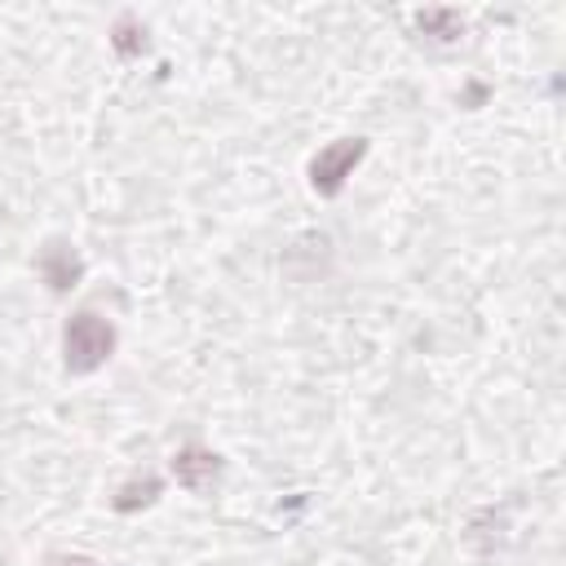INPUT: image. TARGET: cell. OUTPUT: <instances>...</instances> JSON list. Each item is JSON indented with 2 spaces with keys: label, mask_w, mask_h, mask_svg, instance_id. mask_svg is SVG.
Wrapping results in <instances>:
<instances>
[{
  "label": "cell",
  "mask_w": 566,
  "mask_h": 566,
  "mask_svg": "<svg viewBox=\"0 0 566 566\" xmlns=\"http://www.w3.org/2000/svg\"><path fill=\"white\" fill-rule=\"evenodd\" d=\"M482 97H486V88H482V84H473V88L464 93V106H469V111H478V106H482Z\"/></svg>",
  "instance_id": "obj_9"
},
{
  "label": "cell",
  "mask_w": 566,
  "mask_h": 566,
  "mask_svg": "<svg viewBox=\"0 0 566 566\" xmlns=\"http://www.w3.org/2000/svg\"><path fill=\"white\" fill-rule=\"evenodd\" d=\"M106 40H111V49H115V57H124V62H133V57H142V53L150 49V35H146V22H142L137 13H119V18L111 22V31H106Z\"/></svg>",
  "instance_id": "obj_6"
},
{
  "label": "cell",
  "mask_w": 566,
  "mask_h": 566,
  "mask_svg": "<svg viewBox=\"0 0 566 566\" xmlns=\"http://www.w3.org/2000/svg\"><path fill=\"white\" fill-rule=\"evenodd\" d=\"M115 345H119V332L97 310H75L62 323V367L71 376H93L97 367H106Z\"/></svg>",
  "instance_id": "obj_1"
},
{
  "label": "cell",
  "mask_w": 566,
  "mask_h": 566,
  "mask_svg": "<svg viewBox=\"0 0 566 566\" xmlns=\"http://www.w3.org/2000/svg\"><path fill=\"white\" fill-rule=\"evenodd\" d=\"M35 274H40V283L53 292V296H71L75 287H80V279H84V256H80V248L71 243V239H44L40 243V252H35Z\"/></svg>",
  "instance_id": "obj_3"
},
{
  "label": "cell",
  "mask_w": 566,
  "mask_h": 566,
  "mask_svg": "<svg viewBox=\"0 0 566 566\" xmlns=\"http://www.w3.org/2000/svg\"><path fill=\"white\" fill-rule=\"evenodd\" d=\"M168 473H172L177 486H186V491H195V495H208V491L221 482L226 460H221L212 447H203V442H186V447H177V451L168 455Z\"/></svg>",
  "instance_id": "obj_4"
},
{
  "label": "cell",
  "mask_w": 566,
  "mask_h": 566,
  "mask_svg": "<svg viewBox=\"0 0 566 566\" xmlns=\"http://www.w3.org/2000/svg\"><path fill=\"white\" fill-rule=\"evenodd\" d=\"M367 150H371V142L358 137V133L318 146V150L310 155V164H305V181H310V190H314L318 199H336V195L349 186L354 168L367 159Z\"/></svg>",
  "instance_id": "obj_2"
},
{
  "label": "cell",
  "mask_w": 566,
  "mask_h": 566,
  "mask_svg": "<svg viewBox=\"0 0 566 566\" xmlns=\"http://www.w3.org/2000/svg\"><path fill=\"white\" fill-rule=\"evenodd\" d=\"M416 27H420L433 44H460V35H464V13H460V9H420V13H416Z\"/></svg>",
  "instance_id": "obj_7"
},
{
  "label": "cell",
  "mask_w": 566,
  "mask_h": 566,
  "mask_svg": "<svg viewBox=\"0 0 566 566\" xmlns=\"http://www.w3.org/2000/svg\"><path fill=\"white\" fill-rule=\"evenodd\" d=\"M40 566H102V562H97V557H88V553L53 548V553H44V557H40Z\"/></svg>",
  "instance_id": "obj_8"
},
{
  "label": "cell",
  "mask_w": 566,
  "mask_h": 566,
  "mask_svg": "<svg viewBox=\"0 0 566 566\" xmlns=\"http://www.w3.org/2000/svg\"><path fill=\"white\" fill-rule=\"evenodd\" d=\"M159 495H164V478H155V473H133L128 482H119V486H115V495H111V509L128 517V513H142V509H150Z\"/></svg>",
  "instance_id": "obj_5"
}]
</instances>
